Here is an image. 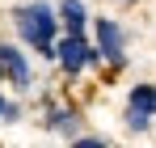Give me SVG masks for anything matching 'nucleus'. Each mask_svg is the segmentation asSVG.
<instances>
[{"instance_id":"obj_2","label":"nucleus","mask_w":156,"mask_h":148,"mask_svg":"<svg viewBox=\"0 0 156 148\" xmlns=\"http://www.w3.org/2000/svg\"><path fill=\"white\" fill-rule=\"evenodd\" d=\"M55 59L63 64V72H72V76H76L80 68L97 64V59H101V51H97V47H89V43H84V34H68L63 43H55Z\"/></svg>"},{"instance_id":"obj_7","label":"nucleus","mask_w":156,"mask_h":148,"mask_svg":"<svg viewBox=\"0 0 156 148\" xmlns=\"http://www.w3.org/2000/svg\"><path fill=\"white\" fill-rule=\"evenodd\" d=\"M51 127L63 135H76V114L72 110H51Z\"/></svg>"},{"instance_id":"obj_1","label":"nucleus","mask_w":156,"mask_h":148,"mask_svg":"<svg viewBox=\"0 0 156 148\" xmlns=\"http://www.w3.org/2000/svg\"><path fill=\"white\" fill-rule=\"evenodd\" d=\"M13 21H17V34H21L30 47L38 51V55L55 59V25H59V17H55L51 4H42V0L21 4V9L13 13Z\"/></svg>"},{"instance_id":"obj_4","label":"nucleus","mask_w":156,"mask_h":148,"mask_svg":"<svg viewBox=\"0 0 156 148\" xmlns=\"http://www.w3.org/2000/svg\"><path fill=\"white\" fill-rule=\"evenodd\" d=\"M0 68H4V76H9L17 89H30V64H26V55H21L17 47L0 43Z\"/></svg>"},{"instance_id":"obj_3","label":"nucleus","mask_w":156,"mask_h":148,"mask_svg":"<svg viewBox=\"0 0 156 148\" xmlns=\"http://www.w3.org/2000/svg\"><path fill=\"white\" fill-rule=\"evenodd\" d=\"M122 25L110 21V17H97V51H101V59H110L114 68H122L127 64V51H122Z\"/></svg>"},{"instance_id":"obj_5","label":"nucleus","mask_w":156,"mask_h":148,"mask_svg":"<svg viewBox=\"0 0 156 148\" xmlns=\"http://www.w3.org/2000/svg\"><path fill=\"white\" fill-rule=\"evenodd\" d=\"M59 21H63L68 34H84L89 13H84V4H80V0H63V4H59Z\"/></svg>"},{"instance_id":"obj_6","label":"nucleus","mask_w":156,"mask_h":148,"mask_svg":"<svg viewBox=\"0 0 156 148\" xmlns=\"http://www.w3.org/2000/svg\"><path fill=\"white\" fill-rule=\"evenodd\" d=\"M127 106H139V110L156 114V85H135V89H131V102H127Z\"/></svg>"},{"instance_id":"obj_8","label":"nucleus","mask_w":156,"mask_h":148,"mask_svg":"<svg viewBox=\"0 0 156 148\" xmlns=\"http://www.w3.org/2000/svg\"><path fill=\"white\" fill-rule=\"evenodd\" d=\"M148 123H152V114H148V110L127 106V127H131V131H148Z\"/></svg>"},{"instance_id":"obj_9","label":"nucleus","mask_w":156,"mask_h":148,"mask_svg":"<svg viewBox=\"0 0 156 148\" xmlns=\"http://www.w3.org/2000/svg\"><path fill=\"white\" fill-rule=\"evenodd\" d=\"M0 114H4V98H0Z\"/></svg>"},{"instance_id":"obj_10","label":"nucleus","mask_w":156,"mask_h":148,"mask_svg":"<svg viewBox=\"0 0 156 148\" xmlns=\"http://www.w3.org/2000/svg\"><path fill=\"white\" fill-rule=\"evenodd\" d=\"M0 76H4V68H0Z\"/></svg>"}]
</instances>
